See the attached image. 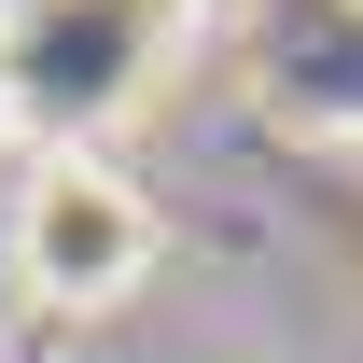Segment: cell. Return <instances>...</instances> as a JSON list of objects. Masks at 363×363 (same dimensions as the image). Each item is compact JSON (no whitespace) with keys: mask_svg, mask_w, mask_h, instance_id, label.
I'll return each instance as SVG.
<instances>
[{"mask_svg":"<svg viewBox=\"0 0 363 363\" xmlns=\"http://www.w3.org/2000/svg\"><path fill=\"white\" fill-rule=\"evenodd\" d=\"M14 279L43 294V308H126L140 279H154V210H140V182L112 154H70L56 140L43 182L14 196Z\"/></svg>","mask_w":363,"mask_h":363,"instance_id":"obj_1","label":"cell"},{"mask_svg":"<svg viewBox=\"0 0 363 363\" xmlns=\"http://www.w3.org/2000/svg\"><path fill=\"white\" fill-rule=\"evenodd\" d=\"M14 112H28V98H14V56H0V140H14Z\"/></svg>","mask_w":363,"mask_h":363,"instance_id":"obj_2","label":"cell"},{"mask_svg":"<svg viewBox=\"0 0 363 363\" xmlns=\"http://www.w3.org/2000/svg\"><path fill=\"white\" fill-rule=\"evenodd\" d=\"M168 14H196V0H168Z\"/></svg>","mask_w":363,"mask_h":363,"instance_id":"obj_3","label":"cell"}]
</instances>
